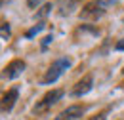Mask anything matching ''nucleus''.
Here are the masks:
<instances>
[{"label": "nucleus", "instance_id": "f257e3e1", "mask_svg": "<svg viewBox=\"0 0 124 120\" xmlns=\"http://www.w3.org/2000/svg\"><path fill=\"white\" fill-rule=\"evenodd\" d=\"M73 67V59L69 57V55H63V57H57V59L54 61L50 67H48L46 75H44V78L40 80V84H44V86H50V84H55L59 78H61V75L65 73V71H69Z\"/></svg>", "mask_w": 124, "mask_h": 120}, {"label": "nucleus", "instance_id": "f03ea898", "mask_svg": "<svg viewBox=\"0 0 124 120\" xmlns=\"http://www.w3.org/2000/svg\"><path fill=\"white\" fill-rule=\"evenodd\" d=\"M113 4H115V0H92V2H88L82 8L80 17H84V19H97V17H101L105 14Z\"/></svg>", "mask_w": 124, "mask_h": 120}, {"label": "nucleus", "instance_id": "7ed1b4c3", "mask_svg": "<svg viewBox=\"0 0 124 120\" xmlns=\"http://www.w3.org/2000/svg\"><path fill=\"white\" fill-rule=\"evenodd\" d=\"M63 95H65L63 90H52V91H48V93H44V95L40 97V101H36V105L32 107V112H34V114L46 112L48 109H52L57 101H61Z\"/></svg>", "mask_w": 124, "mask_h": 120}, {"label": "nucleus", "instance_id": "20e7f679", "mask_svg": "<svg viewBox=\"0 0 124 120\" xmlns=\"http://www.w3.org/2000/svg\"><path fill=\"white\" fill-rule=\"evenodd\" d=\"M23 71H25V61L23 59H12L4 67V71L0 73V78L2 80H16V78H19L23 75Z\"/></svg>", "mask_w": 124, "mask_h": 120}, {"label": "nucleus", "instance_id": "39448f33", "mask_svg": "<svg viewBox=\"0 0 124 120\" xmlns=\"http://www.w3.org/2000/svg\"><path fill=\"white\" fill-rule=\"evenodd\" d=\"M93 88V75H84L82 76V80H78L77 84H75V88L71 91V95L73 97H82V95H86V93H90Z\"/></svg>", "mask_w": 124, "mask_h": 120}, {"label": "nucleus", "instance_id": "423d86ee", "mask_svg": "<svg viewBox=\"0 0 124 120\" xmlns=\"http://www.w3.org/2000/svg\"><path fill=\"white\" fill-rule=\"evenodd\" d=\"M17 97H19V88H17V86L6 91V93L0 97V112H10V111L16 107Z\"/></svg>", "mask_w": 124, "mask_h": 120}, {"label": "nucleus", "instance_id": "0eeeda50", "mask_svg": "<svg viewBox=\"0 0 124 120\" xmlns=\"http://www.w3.org/2000/svg\"><path fill=\"white\" fill-rule=\"evenodd\" d=\"M82 114H84V107L71 105V107H67L63 112H59V114L55 116V120H80Z\"/></svg>", "mask_w": 124, "mask_h": 120}, {"label": "nucleus", "instance_id": "6e6552de", "mask_svg": "<svg viewBox=\"0 0 124 120\" xmlns=\"http://www.w3.org/2000/svg\"><path fill=\"white\" fill-rule=\"evenodd\" d=\"M44 27H46V25H44V23L40 21L38 25H34L32 29H29L27 32H25V38H34V36H36L38 32H42V30H44Z\"/></svg>", "mask_w": 124, "mask_h": 120}, {"label": "nucleus", "instance_id": "1a4fd4ad", "mask_svg": "<svg viewBox=\"0 0 124 120\" xmlns=\"http://www.w3.org/2000/svg\"><path fill=\"white\" fill-rule=\"evenodd\" d=\"M12 34V29H10V23H2L0 25V38L2 40H8Z\"/></svg>", "mask_w": 124, "mask_h": 120}, {"label": "nucleus", "instance_id": "9d476101", "mask_svg": "<svg viewBox=\"0 0 124 120\" xmlns=\"http://www.w3.org/2000/svg\"><path fill=\"white\" fill-rule=\"evenodd\" d=\"M42 2H44V0H27V6H29L31 10H34V8H38Z\"/></svg>", "mask_w": 124, "mask_h": 120}, {"label": "nucleus", "instance_id": "9b49d317", "mask_svg": "<svg viewBox=\"0 0 124 120\" xmlns=\"http://www.w3.org/2000/svg\"><path fill=\"white\" fill-rule=\"evenodd\" d=\"M52 40H54V36H52V34H48L46 38H44V40H42V52H44V50H46L48 46L52 44Z\"/></svg>", "mask_w": 124, "mask_h": 120}, {"label": "nucleus", "instance_id": "f8f14e48", "mask_svg": "<svg viewBox=\"0 0 124 120\" xmlns=\"http://www.w3.org/2000/svg\"><path fill=\"white\" fill-rule=\"evenodd\" d=\"M115 50H116V52H124V38H122V40H118V42L115 44Z\"/></svg>", "mask_w": 124, "mask_h": 120}, {"label": "nucleus", "instance_id": "ddd939ff", "mask_svg": "<svg viewBox=\"0 0 124 120\" xmlns=\"http://www.w3.org/2000/svg\"><path fill=\"white\" fill-rule=\"evenodd\" d=\"M107 112H109V111H103V112H99L97 116H93L92 120H105V118H107Z\"/></svg>", "mask_w": 124, "mask_h": 120}]
</instances>
